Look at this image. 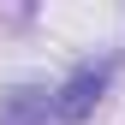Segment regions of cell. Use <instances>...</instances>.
Listing matches in <instances>:
<instances>
[{"label":"cell","mask_w":125,"mask_h":125,"mask_svg":"<svg viewBox=\"0 0 125 125\" xmlns=\"http://www.w3.org/2000/svg\"><path fill=\"white\" fill-rule=\"evenodd\" d=\"M101 89H107V66H83V72H72L66 83H60V95H54V113L77 125V119H89L95 113V101H101Z\"/></svg>","instance_id":"6da1fadb"},{"label":"cell","mask_w":125,"mask_h":125,"mask_svg":"<svg viewBox=\"0 0 125 125\" xmlns=\"http://www.w3.org/2000/svg\"><path fill=\"white\" fill-rule=\"evenodd\" d=\"M0 119H6V125H36V119H42V113H36V95H30V89H24V95H12V107H6Z\"/></svg>","instance_id":"7a4b0ae2"}]
</instances>
